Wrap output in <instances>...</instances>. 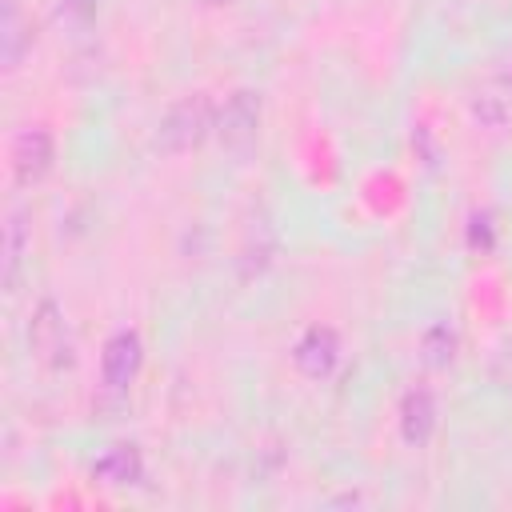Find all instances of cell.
<instances>
[{
	"label": "cell",
	"instance_id": "obj_2",
	"mask_svg": "<svg viewBox=\"0 0 512 512\" xmlns=\"http://www.w3.org/2000/svg\"><path fill=\"white\" fill-rule=\"evenodd\" d=\"M260 116H264V100L256 88H236L228 92V100L216 108V140L224 152L232 156H248L256 148L260 136Z\"/></svg>",
	"mask_w": 512,
	"mask_h": 512
},
{
	"label": "cell",
	"instance_id": "obj_15",
	"mask_svg": "<svg viewBox=\"0 0 512 512\" xmlns=\"http://www.w3.org/2000/svg\"><path fill=\"white\" fill-rule=\"evenodd\" d=\"M472 112H476V120H484V124H500V120H504V104H496L488 92L472 100Z\"/></svg>",
	"mask_w": 512,
	"mask_h": 512
},
{
	"label": "cell",
	"instance_id": "obj_6",
	"mask_svg": "<svg viewBox=\"0 0 512 512\" xmlns=\"http://www.w3.org/2000/svg\"><path fill=\"white\" fill-rule=\"evenodd\" d=\"M292 364L308 376V380H324L332 376V368L340 364V336L324 324H312L296 344H292Z\"/></svg>",
	"mask_w": 512,
	"mask_h": 512
},
{
	"label": "cell",
	"instance_id": "obj_10",
	"mask_svg": "<svg viewBox=\"0 0 512 512\" xmlns=\"http://www.w3.org/2000/svg\"><path fill=\"white\" fill-rule=\"evenodd\" d=\"M24 252H28V212L16 208V212L8 216V228H4V288H8V292H12L16 280H20Z\"/></svg>",
	"mask_w": 512,
	"mask_h": 512
},
{
	"label": "cell",
	"instance_id": "obj_12",
	"mask_svg": "<svg viewBox=\"0 0 512 512\" xmlns=\"http://www.w3.org/2000/svg\"><path fill=\"white\" fill-rule=\"evenodd\" d=\"M272 252H276V244H272V236L260 228L256 244H252V240L244 244V256H240V268H244V276H252V272H264V264L272 260Z\"/></svg>",
	"mask_w": 512,
	"mask_h": 512
},
{
	"label": "cell",
	"instance_id": "obj_8",
	"mask_svg": "<svg viewBox=\"0 0 512 512\" xmlns=\"http://www.w3.org/2000/svg\"><path fill=\"white\" fill-rule=\"evenodd\" d=\"M32 40H36V28L24 16L20 0H4V16H0V60H4L8 72L20 68V60L32 52Z\"/></svg>",
	"mask_w": 512,
	"mask_h": 512
},
{
	"label": "cell",
	"instance_id": "obj_3",
	"mask_svg": "<svg viewBox=\"0 0 512 512\" xmlns=\"http://www.w3.org/2000/svg\"><path fill=\"white\" fill-rule=\"evenodd\" d=\"M28 348H32L48 368L72 364V336H68L64 312H60V304L48 300V296L32 308V320H28Z\"/></svg>",
	"mask_w": 512,
	"mask_h": 512
},
{
	"label": "cell",
	"instance_id": "obj_17",
	"mask_svg": "<svg viewBox=\"0 0 512 512\" xmlns=\"http://www.w3.org/2000/svg\"><path fill=\"white\" fill-rule=\"evenodd\" d=\"M200 4H208V8H224V4H232V0H200Z\"/></svg>",
	"mask_w": 512,
	"mask_h": 512
},
{
	"label": "cell",
	"instance_id": "obj_16",
	"mask_svg": "<svg viewBox=\"0 0 512 512\" xmlns=\"http://www.w3.org/2000/svg\"><path fill=\"white\" fill-rule=\"evenodd\" d=\"M492 372H496V380H500V384H508V388H512V340H504V344H500Z\"/></svg>",
	"mask_w": 512,
	"mask_h": 512
},
{
	"label": "cell",
	"instance_id": "obj_5",
	"mask_svg": "<svg viewBox=\"0 0 512 512\" xmlns=\"http://www.w3.org/2000/svg\"><path fill=\"white\" fill-rule=\"evenodd\" d=\"M140 364H144V340H140V332H132V328L112 332L108 344H104V352H100V376H104V384L112 392H128V384L136 380Z\"/></svg>",
	"mask_w": 512,
	"mask_h": 512
},
{
	"label": "cell",
	"instance_id": "obj_11",
	"mask_svg": "<svg viewBox=\"0 0 512 512\" xmlns=\"http://www.w3.org/2000/svg\"><path fill=\"white\" fill-rule=\"evenodd\" d=\"M456 348H460V340H456V328L452 324H432L420 336V360L428 368H448L456 360Z\"/></svg>",
	"mask_w": 512,
	"mask_h": 512
},
{
	"label": "cell",
	"instance_id": "obj_4",
	"mask_svg": "<svg viewBox=\"0 0 512 512\" xmlns=\"http://www.w3.org/2000/svg\"><path fill=\"white\" fill-rule=\"evenodd\" d=\"M12 176L20 188H32L40 184L48 172H52V160H56V144H52V132L40 128V124H28L16 132L12 140Z\"/></svg>",
	"mask_w": 512,
	"mask_h": 512
},
{
	"label": "cell",
	"instance_id": "obj_1",
	"mask_svg": "<svg viewBox=\"0 0 512 512\" xmlns=\"http://www.w3.org/2000/svg\"><path fill=\"white\" fill-rule=\"evenodd\" d=\"M216 132V108L204 92L180 96L156 124V148L168 156H184L204 144V136Z\"/></svg>",
	"mask_w": 512,
	"mask_h": 512
},
{
	"label": "cell",
	"instance_id": "obj_9",
	"mask_svg": "<svg viewBox=\"0 0 512 512\" xmlns=\"http://www.w3.org/2000/svg\"><path fill=\"white\" fill-rule=\"evenodd\" d=\"M92 476L108 488H132L144 480V456L136 444H112L96 464H92Z\"/></svg>",
	"mask_w": 512,
	"mask_h": 512
},
{
	"label": "cell",
	"instance_id": "obj_7",
	"mask_svg": "<svg viewBox=\"0 0 512 512\" xmlns=\"http://www.w3.org/2000/svg\"><path fill=\"white\" fill-rule=\"evenodd\" d=\"M436 396L428 388H408L400 400V436L408 448H424L436 432Z\"/></svg>",
	"mask_w": 512,
	"mask_h": 512
},
{
	"label": "cell",
	"instance_id": "obj_13",
	"mask_svg": "<svg viewBox=\"0 0 512 512\" xmlns=\"http://www.w3.org/2000/svg\"><path fill=\"white\" fill-rule=\"evenodd\" d=\"M56 16L68 24V28H88L96 20V0H60Z\"/></svg>",
	"mask_w": 512,
	"mask_h": 512
},
{
	"label": "cell",
	"instance_id": "obj_14",
	"mask_svg": "<svg viewBox=\"0 0 512 512\" xmlns=\"http://www.w3.org/2000/svg\"><path fill=\"white\" fill-rule=\"evenodd\" d=\"M468 244L472 248H492L496 244V228H492V216L488 212H472V220H468Z\"/></svg>",
	"mask_w": 512,
	"mask_h": 512
}]
</instances>
